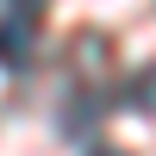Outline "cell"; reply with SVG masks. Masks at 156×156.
Wrapping results in <instances>:
<instances>
[{
	"label": "cell",
	"mask_w": 156,
	"mask_h": 156,
	"mask_svg": "<svg viewBox=\"0 0 156 156\" xmlns=\"http://www.w3.org/2000/svg\"><path fill=\"white\" fill-rule=\"evenodd\" d=\"M37 50V31H31V12H12V19H0V62L6 69H25Z\"/></svg>",
	"instance_id": "6da1fadb"
},
{
	"label": "cell",
	"mask_w": 156,
	"mask_h": 156,
	"mask_svg": "<svg viewBox=\"0 0 156 156\" xmlns=\"http://www.w3.org/2000/svg\"><path fill=\"white\" fill-rule=\"evenodd\" d=\"M125 106H137V112H156V69L131 75V87H125Z\"/></svg>",
	"instance_id": "7a4b0ae2"
},
{
	"label": "cell",
	"mask_w": 156,
	"mask_h": 156,
	"mask_svg": "<svg viewBox=\"0 0 156 156\" xmlns=\"http://www.w3.org/2000/svg\"><path fill=\"white\" fill-rule=\"evenodd\" d=\"M19 6H25V12H37V6H44V0H19Z\"/></svg>",
	"instance_id": "3957f363"
},
{
	"label": "cell",
	"mask_w": 156,
	"mask_h": 156,
	"mask_svg": "<svg viewBox=\"0 0 156 156\" xmlns=\"http://www.w3.org/2000/svg\"><path fill=\"white\" fill-rule=\"evenodd\" d=\"M94 156H131V150H94Z\"/></svg>",
	"instance_id": "277c9868"
}]
</instances>
